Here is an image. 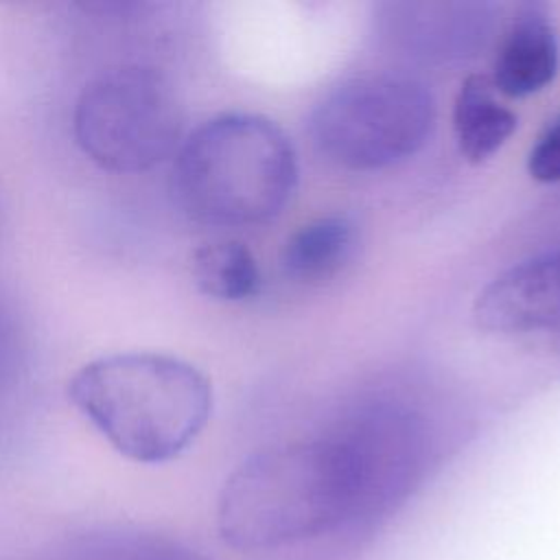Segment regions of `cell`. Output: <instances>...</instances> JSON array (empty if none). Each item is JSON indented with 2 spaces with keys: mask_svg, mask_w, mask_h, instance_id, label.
<instances>
[{
  "mask_svg": "<svg viewBox=\"0 0 560 560\" xmlns=\"http://www.w3.org/2000/svg\"><path fill=\"white\" fill-rule=\"evenodd\" d=\"M68 396L120 455L140 464L182 455L212 409L208 376L162 352L98 357L74 372Z\"/></svg>",
  "mask_w": 560,
  "mask_h": 560,
  "instance_id": "obj_2",
  "label": "cell"
},
{
  "mask_svg": "<svg viewBox=\"0 0 560 560\" xmlns=\"http://www.w3.org/2000/svg\"><path fill=\"white\" fill-rule=\"evenodd\" d=\"M354 223L343 214L319 217L293 232L282 247L284 271L302 282L335 276L352 256Z\"/></svg>",
  "mask_w": 560,
  "mask_h": 560,
  "instance_id": "obj_10",
  "label": "cell"
},
{
  "mask_svg": "<svg viewBox=\"0 0 560 560\" xmlns=\"http://www.w3.org/2000/svg\"><path fill=\"white\" fill-rule=\"evenodd\" d=\"M298 186V160L282 129L256 114H221L175 151L171 192L195 221L243 228L282 212Z\"/></svg>",
  "mask_w": 560,
  "mask_h": 560,
  "instance_id": "obj_3",
  "label": "cell"
},
{
  "mask_svg": "<svg viewBox=\"0 0 560 560\" xmlns=\"http://www.w3.org/2000/svg\"><path fill=\"white\" fill-rule=\"evenodd\" d=\"M453 127L462 155L477 164L503 147L516 129V116L497 98L488 77L470 74L455 96Z\"/></svg>",
  "mask_w": 560,
  "mask_h": 560,
  "instance_id": "obj_9",
  "label": "cell"
},
{
  "mask_svg": "<svg viewBox=\"0 0 560 560\" xmlns=\"http://www.w3.org/2000/svg\"><path fill=\"white\" fill-rule=\"evenodd\" d=\"M190 271L208 298L241 302L258 293L260 269L254 254L238 241H212L192 252Z\"/></svg>",
  "mask_w": 560,
  "mask_h": 560,
  "instance_id": "obj_11",
  "label": "cell"
},
{
  "mask_svg": "<svg viewBox=\"0 0 560 560\" xmlns=\"http://www.w3.org/2000/svg\"><path fill=\"white\" fill-rule=\"evenodd\" d=\"M527 171L536 182H560V114L534 142L527 158Z\"/></svg>",
  "mask_w": 560,
  "mask_h": 560,
  "instance_id": "obj_13",
  "label": "cell"
},
{
  "mask_svg": "<svg viewBox=\"0 0 560 560\" xmlns=\"http://www.w3.org/2000/svg\"><path fill=\"white\" fill-rule=\"evenodd\" d=\"M560 66L558 33L545 4H521L512 18L492 72V85L497 92L518 98L540 92L549 85Z\"/></svg>",
  "mask_w": 560,
  "mask_h": 560,
  "instance_id": "obj_8",
  "label": "cell"
},
{
  "mask_svg": "<svg viewBox=\"0 0 560 560\" xmlns=\"http://www.w3.org/2000/svg\"><path fill=\"white\" fill-rule=\"evenodd\" d=\"M435 122L424 83L402 74H368L328 92L311 114L308 131L337 166L378 171L416 155Z\"/></svg>",
  "mask_w": 560,
  "mask_h": 560,
  "instance_id": "obj_4",
  "label": "cell"
},
{
  "mask_svg": "<svg viewBox=\"0 0 560 560\" xmlns=\"http://www.w3.org/2000/svg\"><path fill=\"white\" fill-rule=\"evenodd\" d=\"M20 354H22V343H20L18 322L9 304L0 298V398H4L11 385L15 383Z\"/></svg>",
  "mask_w": 560,
  "mask_h": 560,
  "instance_id": "obj_14",
  "label": "cell"
},
{
  "mask_svg": "<svg viewBox=\"0 0 560 560\" xmlns=\"http://www.w3.org/2000/svg\"><path fill=\"white\" fill-rule=\"evenodd\" d=\"M396 510L368 448L341 420L241 462L219 492L217 527L232 549L262 553L372 529Z\"/></svg>",
  "mask_w": 560,
  "mask_h": 560,
  "instance_id": "obj_1",
  "label": "cell"
},
{
  "mask_svg": "<svg viewBox=\"0 0 560 560\" xmlns=\"http://www.w3.org/2000/svg\"><path fill=\"white\" fill-rule=\"evenodd\" d=\"M477 326L503 341L560 352V247L494 276L477 295Z\"/></svg>",
  "mask_w": 560,
  "mask_h": 560,
  "instance_id": "obj_6",
  "label": "cell"
},
{
  "mask_svg": "<svg viewBox=\"0 0 560 560\" xmlns=\"http://www.w3.org/2000/svg\"><path fill=\"white\" fill-rule=\"evenodd\" d=\"M497 7L490 2H385L381 37L400 55L420 61H457L483 48Z\"/></svg>",
  "mask_w": 560,
  "mask_h": 560,
  "instance_id": "obj_7",
  "label": "cell"
},
{
  "mask_svg": "<svg viewBox=\"0 0 560 560\" xmlns=\"http://www.w3.org/2000/svg\"><path fill=\"white\" fill-rule=\"evenodd\" d=\"M72 131L96 166L142 173L179 149L182 107L155 68L116 66L85 83L74 103Z\"/></svg>",
  "mask_w": 560,
  "mask_h": 560,
  "instance_id": "obj_5",
  "label": "cell"
},
{
  "mask_svg": "<svg viewBox=\"0 0 560 560\" xmlns=\"http://www.w3.org/2000/svg\"><path fill=\"white\" fill-rule=\"evenodd\" d=\"M88 560H203V558L173 542H162L153 538L149 540L122 538V540H109L88 551Z\"/></svg>",
  "mask_w": 560,
  "mask_h": 560,
  "instance_id": "obj_12",
  "label": "cell"
}]
</instances>
